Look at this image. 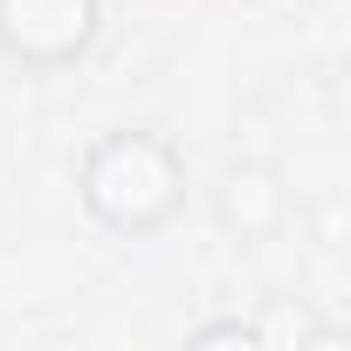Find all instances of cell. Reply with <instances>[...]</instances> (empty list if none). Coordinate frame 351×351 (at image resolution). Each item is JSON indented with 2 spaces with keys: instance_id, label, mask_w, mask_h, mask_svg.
<instances>
[{
  "instance_id": "3",
  "label": "cell",
  "mask_w": 351,
  "mask_h": 351,
  "mask_svg": "<svg viewBox=\"0 0 351 351\" xmlns=\"http://www.w3.org/2000/svg\"><path fill=\"white\" fill-rule=\"evenodd\" d=\"M221 221L255 241L282 221V186H276V172L269 165H228V180H221Z\"/></svg>"
},
{
  "instance_id": "4",
  "label": "cell",
  "mask_w": 351,
  "mask_h": 351,
  "mask_svg": "<svg viewBox=\"0 0 351 351\" xmlns=\"http://www.w3.org/2000/svg\"><path fill=\"white\" fill-rule=\"evenodd\" d=\"M193 344H248V351H262V324H248V317H221V324H200Z\"/></svg>"
},
{
  "instance_id": "2",
  "label": "cell",
  "mask_w": 351,
  "mask_h": 351,
  "mask_svg": "<svg viewBox=\"0 0 351 351\" xmlns=\"http://www.w3.org/2000/svg\"><path fill=\"white\" fill-rule=\"evenodd\" d=\"M104 35V0H0V56L21 69H69Z\"/></svg>"
},
{
  "instance_id": "1",
  "label": "cell",
  "mask_w": 351,
  "mask_h": 351,
  "mask_svg": "<svg viewBox=\"0 0 351 351\" xmlns=\"http://www.w3.org/2000/svg\"><path fill=\"white\" fill-rule=\"evenodd\" d=\"M76 207L117 241H145L172 228L186 207V152L145 124L104 131L76 165Z\"/></svg>"
}]
</instances>
